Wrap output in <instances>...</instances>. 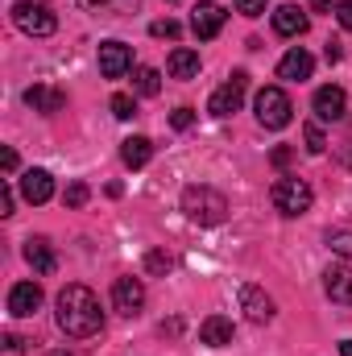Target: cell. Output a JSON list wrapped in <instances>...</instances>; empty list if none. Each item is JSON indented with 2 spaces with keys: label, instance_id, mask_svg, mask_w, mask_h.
Masks as SVG:
<instances>
[{
  "label": "cell",
  "instance_id": "1",
  "mask_svg": "<svg viewBox=\"0 0 352 356\" xmlns=\"http://www.w3.org/2000/svg\"><path fill=\"white\" fill-rule=\"evenodd\" d=\"M58 327L71 336V340H88L104 327V311H99V298L91 294L88 286L71 282L58 290Z\"/></svg>",
  "mask_w": 352,
  "mask_h": 356
},
{
  "label": "cell",
  "instance_id": "2",
  "mask_svg": "<svg viewBox=\"0 0 352 356\" xmlns=\"http://www.w3.org/2000/svg\"><path fill=\"white\" fill-rule=\"evenodd\" d=\"M182 211H186V220H195L203 228H216V224L228 220V199L216 186H186L182 191Z\"/></svg>",
  "mask_w": 352,
  "mask_h": 356
},
{
  "label": "cell",
  "instance_id": "3",
  "mask_svg": "<svg viewBox=\"0 0 352 356\" xmlns=\"http://www.w3.org/2000/svg\"><path fill=\"white\" fill-rule=\"evenodd\" d=\"M269 199H273V207L282 211V216H303V211H311V203H315V191H311V182L298 175H282L273 182V191H269Z\"/></svg>",
  "mask_w": 352,
  "mask_h": 356
},
{
  "label": "cell",
  "instance_id": "4",
  "mask_svg": "<svg viewBox=\"0 0 352 356\" xmlns=\"http://www.w3.org/2000/svg\"><path fill=\"white\" fill-rule=\"evenodd\" d=\"M13 25L29 38H50L58 29V17L46 0H17L13 4Z\"/></svg>",
  "mask_w": 352,
  "mask_h": 356
},
{
  "label": "cell",
  "instance_id": "5",
  "mask_svg": "<svg viewBox=\"0 0 352 356\" xmlns=\"http://www.w3.org/2000/svg\"><path fill=\"white\" fill-rule=\"evenodd\" d=\"M253 108H257V120H262L265 129H286L290 124V112H294L290 95L282 88H262L257 99H253Z\"/></svg>",
  "mask_w": 352,
  "mask_h": 356
},
{
  "label": "cell",
  "instance_id": "6",
  "mask_svg": "<svg viewBox=\"0 0 352 356\" xmlns=\"http://www.w3.org/2000/svg\"><path fill=\"white\" fill-rule=\"evenodd\" d=\"M245 88H249V75L245 71H232V79L224 83V88L216 91L211 99H207V112L216 116V120H224V116H232L241 104H245Z\"/></svg>",
  "mask_w": 352,
  "mask_h": 356
},
{
  "label": "cell",
  "instance_id": "7",
  "mask_svg": "<svg viewBox=\"0 0 352 356\" xmlns=\"http://www.w3.org/2000/svg\"><path fill=\"white\" fill-rule=\"evenodd\" d=\"M224 17H228V13H224L216 0H199L195 13H191V29H195V38H199V42H211V38L224 29Z\"/></svg>",
  "mask_w": 352,
  "mask_h": 356
},
{
  "label": "cell",
  "instance_id": "8",
  "mask_svg": "<svg viewBox=\"0 0 352 356\" xmlns=\"http://www.w3.org/2000/svg\"><path fill=\"white\" fill-rule=\"evenodd\" d=\"M112 307L120 315H137L145 307V282L141 277H116L112 282Z\"/></svg>",
  "mask_w": 352,
  "mask_h": 356
},
{
  "label": "cell",
  "instance_id": "9",
  "mask_svg": "<svg viewBox=\"0 0 352 356\" xmlns=\"http://www.w3.org/2000/svg\"><path fill=\"white\" fill-rule=\"evenodd\" d=\"M133 67V50L125 42H99V75L104 79H120Z\"/></svg>",
  "mask_w": 352,
  "mask_h": 356
},
{
  "label": "cell",
  "instance_id": "10",
  "mask_svg": "<svg viewBox=\"0 0 352 356\" xmlns=\"http://www.w3.org/2000/svg\"><path fill=\"white\" fill-rule=\"evenodd\" d=\"M38 307H42V286L38 282H17L8 290V315L13 319H29V315H38Z\"/></svg>",
  "mask_w": 352,
  "mask_h": 356
},
{
  "label": "cell",
  "instance_id": "11",
  "mask_svg": "<svg viewBox=\"0 0 352 356\" xmlns=\"http://www.w3.org/2000/svg\"><path fill=\"white\" fill-rule=\"evenodd\" d=\"M311 108H315V116H319V120H340V116L349 112V95H344V88L328 83V88H319V91H315Z\"/></svg>",
  "mask_w": 352,
  "mask_h": 356
},
{
  "label": "cell",
  "instance_id": "12",
  "mask_svg": "<svg viewBox=\"0 0 352 356\" xmlns=\"http://www.w3.org/2000/svg\"><path fill=\"white\" fill-rule=\"evenodd\" d=\"M241 311H245L249 323H269L273 319V298L262 286H241Z\"/></svg>",
  "mask_w": 352,
  "mask_h": 356
},
{
  "label": "cell",
  "instance_id": "13",
  "mask_svg": "<svg viewBox=\"0 0 352 356\" xmlns=\"http://www.w3.org/2000/svg\"><path fill=\"white\" fill-rule=\"evenodd\" d=\"M311 71H315V58H311L303 46L286 50V54H282V63H278V79H290V83H303V79H311Z\"/></svg>",
  "mask_w": 352,
  "mask_h": 356
},
{
  "label": "cell",
  "instance_id": "14",
  "mask_svg": "<svg viewBox=\"0 0 352 356\" xmlns=\"http://www.w3.org/2000/svg\"><path fill=\"white\" fill-rule=\"evenodd\" d=\"M273 29H278L282 38H303V33L311 29V17H307L298 4H282V8L273 13Z\"/></svg>",
  "mask_w": 352,
  "mask_h": 356
},
{
  "label": "cell",
  "instance_id": "15",
  "mask_svg": "<svg viewBox=\"0 0 352 356\" xmlns=\"http://www.w3.org/2000/svg\"><path fill=\"white\" fill-rule=\"evenodd\" d=\"M199 344H207V348H228V344H232V319L207 315V319L199 323Z\"/></svg>",
  "mask_w": 352,
  "mask_h": 356
},
{
  "label": "cell",
  "instance_id": "16",
  "mask_svg": "<svg viewBox=\"0 0 352 356\" xmlns=\"http://www.w3.org/2000/svg\"><path fill=\"white\" fill-rule=\"evenodd\" d=\"M25 261L33 266V273H42V277L58 269V257H54V249H50L46 236H29V241H25Z\"/></svg>",
  "mask_w": 352,
  "mask_h": 356
},
{
  "label": "cell",
  "instance_id": "17",
  "mask_svg": "<svg viewBox=\"0 0 352 356\" xmlns=\"http://www.w3.org/2000/svg\"><path fill=\"white\" fill-rule=\"evenodd\" d=\"M21 195L29 203H50L54 199V178L46 175V170H25L21 175Z\"/></svg>",
  "mask_w": 352,
  "mask_h": 356
},
{
  "label": "cell",
  "instance_id": "18",
  "mask_svg": "<svg viewBox=\"0 0 352 356\" xmlns=\"http://www.w3.org/2000/svg\"><path fill=\"white\" fill-rule=\"evenodd\" d=\"M323 290H328V298H332V302H344V307H352V269L332 266L328 273H323Z\"/></svg>",
  "mask_w": 352,
  "mask_h": 356
},
{
  "label": "cell",
  "instance_id": "19",
  "mask_svg": "<svg viewBox=\"0 0 352 356\" xmlns=\"http://www.w3.org/2000/svg\"><path fill=\"white\" fill-rule=\"evenodd\" d=\"M150 158H154V141H150V137H129V141H120V162H125L129 170L150 166Z\"/></svg>",
  "mask_w": 352,
  "mask_h": 356
},
{
  "label": "cell",
  "instance_id": "20",
  "mask_svg": "<svg viewBox=\"0 0 352 356\" xmlns=\"http://www.w3.org/2000/svg\"><path fill=\"white\" fill-rule=\"evenodd\" d=\"M25 104H29L33 112H46V116H54V112L67 104V95H63V91H54V88H42V83H38V88L25 91Z\"/></svg>",
  "mask_w": 352,
  "mask_h": 356
},
{
  "label": "cell",
  "instance_id": "21",
  "mask_svg": "<svg viewBox=\"0 0 352 356\" xmlns=\"http://www.w3.org/2000/svg\"><path fill=\"white\" fill-rule=\"evenodd\" d=\"M166 71H170V79H195L199 75V54L186 50V46H178V50H170V58H166Z\"/></svg>",
  "mask_w": 352,
  "mask_h": 356
},
{
  "label": "cell",
  "instance_id": "22",
  "mask_svg": "<svg viewBox=\"0 0 352 356\" xmlns=\"http://www.w3.org/2000/svg\"><path fill=\"white\" fill-rule=\"evenodd\" d=\"M133 88H137V95H158V91H162V75H158L154 67H137Z\"/></svg>",
  "mask_w": 352,
  "mask_h": 356
},
{
  "label": "cell",
  "instance_id": "23",
  "mask_svg": "<svg viewBox=\"0 0 352 356\" xmlns=\"http://www.w3.org/2000/svg\"><path fill=\"white\" fill-rule=\"evenodd\" d=\"M175 269V257L166 253V249H154V253H145V273H154V277H166Z\"/></svg>",
  "mask_w": 352,
  "mask_h": 356
},
{
  "label": "cell",
  "instance_id": "24",
  "mask_svg": "<svg viewBox=\"0 0 352 356\" xmlns=\"http://www.w3.org/2000/svg\"><path fill=\"white\" fill-rule=\"evenodd\" d=\"M108 108H112V116H116V120H133V116H137V99H133V95H125V91H116Z\"/></svg>",
  "mask_w": 352,
  "mask_h": 356
},
{
  "label": "cell",
  "instance_id": "25",
  "mask_svg": "<svg viewBox=\"0 0 352 356\" xmlns=\"http://www.w3.org/2000/svg\"><path fill=\"white\" fill-rule=\"evenodd\" d=\"M303 137H307V154H323V149H328V137H323V129H319L315 120L303 129Z\"/></svg>",
  "mask_w": 352,
  "mask_h": 356
},
{
  "label": "cell",
  "instance_id": "26",
  "mask_svg": "<svg viewBox=\"0 0 352 356\" xmlns=\"http://www.w3.org/2000/svg\"><path fill=\"white\" fill-rule=\"evenodd\" d=\"M328 245H332V253H336V257L352 261V232H328Z\"/></svg>",
  "mask_w": 352,
  "mask_h": 356
},
{
  "label": "cell",
  "instance_id": "27",
  "mask_svg": "<svg viewBox=\"0 0 352 356\" xmlns=\"http://www.w3.org/2000/svg\"><path fill=\"white\" fill-rule=\"evenodd\" d=\"M88 182H71V186H67V191H63V203H67V207H83V203H88Z\"/></svg>",
  "mask_w": 352,
  "mask_h": 356
},
{
  "label": "cell",
  "instance_id": "28",
  "mask_svg": "<svg viewBox=\"0 0 352 356\" xmlns=\"http://www.w3.org/2000/svg\"><path fill=\"white\" fill-rule=\"evenodd\" d=\"M150 33H154V38H170V42H175L178 33H182V25L166 17V21H154V25H150Z\"/></svg>",
  "mask_w": 352,
  "mask_h": 356
},
{
  "label": "cell",
  "instance_id": "29",
  "mask_svg": "<svg viewBox=\"0 0 352 356\" xmlns=\"http://www.w3.org/2000/svg\"><path fill=\"white\" fill-rule=\"evenodd\" d=\"M170 124H175L178 133L191 129V124H195V108H175V112H170Z\"/></svg>",
  "mask_w": 352,
  "mask_h": 356
},
{
  "label": "cell",
  "instance_id": "30",
  "mask_svg": "<svg viewBox=\"0 0 352 356\" xmlns=\"http://www.w3.org/2000/svg\"><path fill=\"white\" fill-rule=\"evenodd\" d=\"M265 4H269V0H237V13H245V17H262Z\"/></svg>",
  "mask_w": 352,
  "mask_h": 356
},
{
  "label": "cell",
  "instance_id": "31",
  "mask_svg": "<svg viewBox=\"0 0 352 356\" xmlns=\"http://www.w3.org/2000/svg\"><path fill=\"white\" fill-rule=\"evenodd\" d=\"M336 21L352 33V0H340V4H336Z\"/></svg>",
  "mask_w": 352,
  "mask_h": 356
},
{
  "label": "cell",
  "instance_id": "32",
  "mask_svg": "<svg viewBox=\"0 0 352 356\" xmlns=\"http://www.w3.org/2000/svg\"><path fill=\"white\" fill-rule=\"evenodd\" d=\"M13 199H17V195H13V186L4 182V186H0V216H13Z\"/></svg>",
  "mask_w": 352,
  "mask_h": 356
},
{
  "label": "cell",
  "instance_id": "33",
  "mask_svg": "<svg viewBox=\"0 0 352 356\" xmlns=\"http://www.w3.org/2000/svg\"><path fill=\"white\" fill-rule=\"evenodd\" d=\"M290 158H294V149H290V145H278V149L269 154V162H273V166H286Z\"/></svg>",
  "mask_w": 352,
  "mask_h": 356
},
{
  "label": "cell",
  "instance_id": "34",
  "mask_svg": "<svg viewBox=\"0 0 352 356\" xmlns=\"http://www.w3.org/2000/svg\"><path fill=\"white\" fill-rule=\"evenodd\" d=\"M0 166H4V175H13V170H17V149H13V145H4V154H0Z\"/></svg>",
  "mask_w": 352,
  "mask_h": 356
},
{
  "label": "cell",
  "instance_id": "35",
  "mask_svg": "<svg viewBox=\"0 0 352 356\" xmlns=\"http://www.w3.org/2000/svg\"><path fill=\"white\" fill-rule=\"evenodd\" d=\"M340 54H344L340 42H328V46H323V58H328V63H340Z\"/></svg>",
  "mask_w": 352,
  "mask_h": 356
},
{
  "label": "cell",
  "instance_id": "36",
  "mask_svg": "<svg viewBox=\"0 0 352 356\" xmlns=\"http://www.w3.org/2000/svg\"><path fill=\"white\" fill-rule=\"evenodd\" d=\"M79 4H83V8H108L112 0H79Z\"/></svg>",
  "mask_w": 352,
  "mask_h": 356
},
{
  "label": "cell",
  "instance_id": "37",
  "mask_svg": "<svg viewBox=\"0 0 352 356\" xmlns=\"http://www.w3.org/2000/svg\"><path fill=\"white\" fill-rule=\"evenodd\" d=\"M307 4H311V8H332L336 0H307Z\"/></svg>",
  "mask_w": 352,
  "mask_h": 356
},
{
  "label": "cell",
  "instance_id": "38",
  "mask_svg": "<svg viewBox=\"0 0 352 356\" xmlns=\"http://www.w3.org/2000/svg\"><path fill=\"white\" fill-rule=\"evenodd\" d=\"M340 356H352V340H344V344H340Z\"/></svg>",
  "mask_w": 352,
  "mask_h": 356
},
{
  "label": "cell",
  "instance_id": "39",
  "mask_svg": "<svg viewBox=\"0 0 352 356\" xmlns=\"http://www.w3.org/2000/svg\"><path fill=\"white\" fill-rule=\"evenodd\" d=\"M50 356H75V353H50Z\"/></svg>",
  "mask_w": 352,
  "mask_h": 356
}]
</instances>
